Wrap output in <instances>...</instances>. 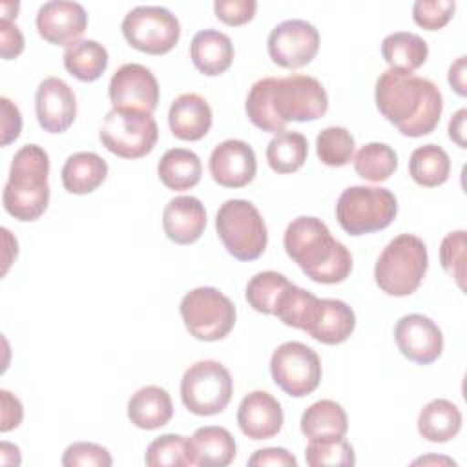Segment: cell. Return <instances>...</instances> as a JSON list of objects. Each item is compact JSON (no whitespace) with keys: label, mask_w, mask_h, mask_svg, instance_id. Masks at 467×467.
Masks as SVG:
<instances>
[{"label":"cell","mask_w":467,"mask_h":467,"mask_svg":"<svg viewBox=\"0 0 467 467\" xmlns=\"http://www.w3.org/2000/svg\"><path fill=\"white\" fill-rule=\"evenodd\" d=\"M244 109L255 128L279 133L290 120L306 122L323 117L328 109V95L310 75L265 77L252 84Z\"/></svg>","instance_id":"obj_1"},{"label":"cell","mask_w":467,"mask_h":467,"mask_svg":"<svg viewBox=\"0 0 467 467\" xmlns=\"http://www.w3.org/2000/svg\"><path fill=\"white\" fill-rule=\"evenodd\" d=\"M378 111L407 137H423L434 131L443 111L438 86L410 71L387 69L376 80Z\"/></svg>","instance_id":"obj_2"},{"label":"cell","mask_w":467,"mask_h":467,"mask_svg":"<svg viewBox=\"0 0 467 467\" xmlns=\"http://www.w3.org/2000/svg\"><path fill=\"white\" fill-rule=\"evenodd\" d=\"M283 244L286 255L316 283L336 285L352 272L348 248L334 239L328 226L317 217H296L285 230Z\"/></svg>","instance_id":"obj_3"},{"label":"cell","mask_w":467,"mask_h":467,"mask_svg":"<svg viewBox=\"0 0 467 467\" xmlns=\"http://www.w3.org/2000/svg\"><path fill=\"white\" fill-rule=\"evenodd\" d=\"M49 155L38 144L22 146L11 161L4 186V210L22 221H36L49 204Z\"/></svg>","instance_id":"obj_4"},{"label":"cell","mask_w":467,"mask_h":467,"mask_svg":"<svg viewBox=\"0 0 467 467\" xmlns=\"http://www.w3.org/2000/svg\"><path fill=\"white\" fill-rule=\"evenodd\" d=\"M429 268L425 243L412 234H400L379 254L374 266L376 285L389 296H410Z\"/></svg>","instance_id":"obj_5"},{"label":"cell","mask_w":467,"mask_h":467,"mask_svg":"<svg viewBox=\"0 0 467 467\" xmlns=\"http://www.w3.org/2000/svg\"><path fill=\"white\" fill-rule=\"evenodd\" d=\"M215 230L226 252L239 261L261 257L268 244L265 219L246 199L224 201L215 215Z\"/></svg>","instance_id":"obj_6"},{"label":"cell","mask_w":467,"mask_h":467,"mask_svg":"<svg viewBox=\"0 0 467 467\" xmlns=\"http://www.w3.org/2000/svg\"><path fill=\"white\" fill-rule=\"evenodd\" d=\"M398 213L394 193L381 186H350L336 202V219L348 235H365L387 228Z\"/></svg>","instance_id":"obj_7"},{"label":"cell","mask_w":467,"mask_h":467,"mask_svg":"<svg viewBox=\"0 0 467 467\" xmlns=\"http://www.w3.org/2000/svg\"><path fill=\"white\" fill-rule=\"evenodd\" d=\"M182 323L199 341H219L235 325V305L213 286H197L184 294L179 305Z\"/></svg>","instance_id":"obj_8"},{"label":"cell","mask_w":467,"mask_h":467,"mask_svg":"<svg viewBox=\"0 0 467 467\" xmlns=\"http://www.w3.org/2000/svg\"><path fill=\"white\" fill-rule=\"evenodd\" d=\"M99 139L102 146L122 159L148 155L159 139V128L151 113L113 108L106 113Z\"/></svg>","instance_id":"obj_9"},{"label":"cell","mask_w":467,"mask_h":467,"mask_svg":"<svg viewBox=\"0 0 467 467\" xmlns=\"http://www.w3.org/2000/svg\"><path fill=\"white\" fill-rule=\"evenodd\" d=\"M234 394V379L228 368L215 359H202L186 368L181 379L182 405L197 416L223 412Z\"/></svg>","instance_id":"obj_10"},{"label":"cell","mask_w":467,"mask_h":467,"mask_svg":"<svg viewBox=\"0 0 467 467\" xmlns=\"http://www.w3.org/2000/svg\"><path fill=\"white\" fill-rule=\"evenodd\" d=\"M128 44L148 55H162L175 47L181 36L177 16L161 5H137L130 9L120 24Z\"/></svg>","instance_id":"obj_11"},{"label":"cell","mask_w":467,"mask_h":467,"mask_svg":"<svg viewBox=\"0 0 467 467\" xmlns=\"http://www.w3.org/2000/svg\"><path fill=\"white\" fill-rule=\"evenodd\" d=\"M321 372L317 352L301 341H286L272 352V379L292 398H303L314 392L321 381Z\"/></svg>","instance_id":"obj_12"},{"label":"cell","mask_w":467,"mask_h":467,"mask_svg":"<svg viewBox=\"0 0 467 467\" xmlns=\"http://www.w3.org/2000/svg\"><path fill=\"white\" fill-rule=\"evenodd\" d=\"M270 58L288 69H297L312 62L319 49V31L314 24L290 18L277 24L266 40Z\"/></svg>","instance_id":"obj_13"},{"label":"cell","mask_w":467,"mask_h":467,"mask_svg":"<svg viewBox=\"0 0 467 467\" xmlns=\"http://www.w3.org/2000/svg\"><path fill=\"white\" fill-rule=\"evenodd\" d=\"M113 108L139 109L153 113L159 104V82L155 75L142 64H122L111 77L108 86Z\"/></svg>","instance_id":"obj_14"},{"label":"cell","mask_w":467,"mask_h":467,"mask_svg":"<svg viewBox=\"0 0 467 467\" xmlns=\"http://www.w3.org/2000/svg\"><path fill=\"white\" fill-rule=\"evenodd\" d=\"M394 339L400 352L418 363H434L443 350V334L440 327L423 314H407L394 327Z\"/></svg>","instance_id":"obj_15"},{"label":"cell","mask_w":467,"mask_h":467,"mask_svg":"<svg viewBox=\"0 0 467 467\" xmlns=\"http://www.w3.org/2000/svg\"><path fill=\"white\" fill-rule=\"evenodd\" d=\"M212 179L224 188H243L254 181L257 159L254 148L239 139L219 142L208 161Z\"/></svg>","instance_id":"obj_16"},{"label":"cell","mask_w":467,"mask_h":467,"mask_svg":"<svg viewBox=\"0 0 467 467\" xmlns=\"http://www.w3.org/2000/svg\"><path fill=\"white\" fill-rule=\"evenodd\" d=\"M35 113L46 131H66L77 117V97L69 84L58 77L44 78L35 93Z\"/></svg>","instance_id":"obj_17"},{"label":"cell","mask_w":467,"mask_h":467,"mask_svg":"<svg viewBox=\"0 0 467 467\" xmlns=\"http://www.w3.org/2000/svg\"><path fill=\"white\" fill-rule=\"evenodd\" d=\"M88 27V13L78 2L51 0L36 13L38 35L55 46H69Z\"/></svg>","instance_id":"obj_18"},{"label":"cell","mask_w":467,"mask_h":467,"mask_svg":"<svg viewBox=\"0 0 467 467\" xmlns=\"http://www.w3.org/2000/svg\"><path fill=\"white\" fill-rule=\"evenodd\" d=\"M281 403L266 390L248 392L237 409V425L250 440L274 438L283 427Z\"/></svg>","instance_id":"obj_19"},{"label":"cell","mask_w":467,"mask_h":467,"mask_svg":"<svg viewBox=\"0 0 467 467\" xmlns=\"http://www.w3.org/2000/svg\"><path fill=\"white\" fill-rule=\"evenodd\" d=\"M162 228L175 244L195 243L206 228L204 204L193 195H177L168 201L162 212Z\"/></svg>","instance_id":"obj_20"},{"label":"cell","mask_w":467,"mask_h":467,"mask_svg":"<svg viewBox=\"0 0 467 467\" xmlns=\"http://www.w3.org/2000/svg\"><path fill=\"white\" fill-rule=\"evenodd\" d=\"M356 328L354 310L341 299H319L305 332L319 343L339 345Z\"/></svg>","instance_id":"obj_21"},{"label":"cell","mask_w":467,"mask_h":467,"mask_svg":"<svg viewBox=\"0 0 467 467\" xmlns=\"http://www.w3.org/2000/svg\"><path fill=\"white\" fill-rule=\"evenodd\" d=\"M212 122V108L199 93L179 95L168 111L170 130L181 140H201L210 131Z\"/></svg>","instance_id":"obj_22"},{"label":"cell","mask_w":467,"mask_h":467,"mask_svg":"<svg viewBox=\"0 0 467 467\" xmlns=\"http://www.w3.org/2000/svg\"><path fill=\"white\" fill-rule=\"evenodd\" d=\"M234 44L228 35L217 29L197 31L190 44V57L193 66L208 77L224 73L234 62Z\"/></svg>","instance_id":"obj_23"},{"label":"cell","mask_w":467,"mask_h":467,"mask_svg":"<svg viewBox=\"0 0 467 467\" xmlns=\"http://www.w3.org/2000/svg\"><path fill=\"white\" fill-rule=\"evenodd\" d=\"M173 416V403L166 389L146 385L131 394L128 401L130 421L144 431H155L166 425Z\"/></svg>","instance_id":"obj_24"},{"label":"cell","mask_w":467,"mask_h":467,"mask_svg":"<svg viewBox=\"0 0 467 467\" xmlns=\"http://www.w3.org/2000/svg\"><path fill=\"white\" fill-rule=\"evenodd\" d=\"M60 175L66 192L86 195L106 181L108 162L93 151H77L66 159Z\"/></svg>","instance_id":"obj_25"},{"label":"cell","mask_w":467,"mask_h":467,"mask_svg":"<svg viewBox=\"0 0 467 467\" xmlns=\"http://www.w3.org/2000/svg\"><path fill=\"white\" fill-rule=\"evenodd\" d=\"M462 429L460 409L445 400L436 398L429 401L418 416V432L423 440L432 443H445L452 440Z\"/></svg>","instance_id":"obj_26"},{"label":"cell","mask_w":467,"mask_h":467,"mask_svg":"<svg viewBox=\"0 0 467 467\" xmlns=\"http://www.w3.org/2000/svg\"><path fill=\"white\" fill-rule=\"evenodd\" d=\"M157 173L166 188L184 192L201 181L202 164L195 151L186 148H171L161 157Z\"/></svg>","instance_id":"obj_27"},{"label":"cell","mask_w":467,"mask_h":467,"mask_svg":"<svg viewBox=\"0 0 467 467\" xmlns=\"http://www.w3.org/2000/svg\"><path fill=\"white\" fill-rule=\"evenodd\" d=\"M192 443L195 452V465L226 467L235 458V440L224 427H199L192 436Z\"/></svg>","instance_id":"obj_28"},{"label":"cell","mask_w":467,"mask_h":467,"mask_svg":"<svg viewBox=\"0 0 467 467\" xmlns=\"http://www.w3.org/2000/svg\"><path fill=\"white\" fill-rule=\"evenodd\" d=\"M381 55L390 69L412 73L425 64L429 57V44L416 33L396 31L383 38Z\"/></svg>","instance_id":"obj_29"},{"label":"cell","mask_w":467,"mask_h":467,"mask_svg":"<svg viewBox=\"0 0 467 467\" xmlns=\"http://www.w3.org/2000/svg\"><path fill=\"white\" fill-rule=\"evenodd\" d=\"M64 67L82 82H93L108 67V49L97 40H75L64 49Z\"/></svg>","instance_id":"obj_30"},{"label":"cell","mask_w":467,"mask_h":467,"mask_svg":"<svg viewBox=\"0 0 467 467\" xmlns=\"http://www.w3.org/2000/svg\"><path fill=\"white\" fill-rule=\"evenodd\" d=\"M451 159L438 144L418 146L409 159V175L425 188H436L449 179Z\"/></svg>","instance_id":"obj_31"},{"label":"cell","mask_w":467,"mask_h":467,"mask_svg":"<svg viewBox=\"0 0 467 467\" xmlns=\"http://www.w3.org/2000/svg\"><path fill=\"white\" fill-rule=\"evenodd\" d=\"M348 431V418L345 409L334 400H319L305 409L301 416V432L306 438L345 436Z\"/></svg>","instance_id":"obj_32"},{"label":"cell","mask_w":467,"mask_h":467,"mask_svg":"<svg viewBox=\"0 0 467 467\" xmlns=\"http://www.w3.org/2000/svg\"><path fill=\"white\" fill-rule=\"evenodd\" d=\"M308 157L306 137L299 131L283 130L266 146L268 166L275 173L297 171Z\"/></svg>","instance_id":"obj_33"},{"label":"cell","mask_w":467,"mask_h":467,"mask_svg":"<svg viewBox=\"0 0 467 467\" xmlns=\"http://www.w3.org/2000/svg\"><path fill=\"white\" fill-rule=\"evenodd\" d=\"M150 467H190L195 465L193 443L181 434H162L155 438L144 454Z\"/></svg>","instance_id":"obj_34"},{"label":"cell","mask_w":467,"mask_h":467,"mask_svg":"<svg viewBox=\"0 0 467 467\" xmlns=\"http://www.w3.org/2000/svg\"><path fill=\"white\" fill-rule=\"evenodd\" d=\"M398 168L396 151L383 142H368L361 146L354 157L356 173L370 182L387 181Z\"/></svg>","instance_id":"obj_35"},{"label":"cell","mask_w":467,"mask_h":467,"mask_svg":"<svg viewBox=\"0 0 467 467\" xmlns=\"http://www.w3.org/2000/svg\"><path fill=\"white\" fill-rule=\"evenodd\" d=\"M317 301H319L317 296L290 283L285 288V292L279 296L275 308H274V316H277L286 327L305 330V327L308 325V321L314 314Z\"/></svg>","instance_id":"obj_36"},{"label":"cell","mask_w":467,"mask_h":467,"mask_svg":"<svg viewBox=\"0 0 467 467\" xmlns=\"http://www.w3.org/2000/svg\"><path fill=\"white\" fill-rule=\"evenodd\" d=\"M356 140L352 133L343 126H328L316 137L317 159L330 168H341L354 157Z\"/></svg>","instance_id":"obj_37"},{"label":"cell","mask_w":467,"mask_h":467,"mask_svg":"<svg viewBox=\"0 0 467 467\" xmlns=\"http://www.w3.org/2000/svg\"><path fill=\"white\" fill-rule=\"evenodd\" d=\"M288 285H290V281L279 272H274V270L257 272L248 281L244 297L254 310H257L261 314L274 316L275 303Z\"/></svg>","instance_id":"obj_38"},{"label":"cell","mask_w":467,"mask_h":467,"mask_svg":"<svg viewBox=\"0 0 467 467\" xmlns=\"http://www.w3.org/2000/svg\"><path fill=\"white\" fill-rule=\"evenodd\" d=\"M305 460L310 467H352L356 463V454L343 436H321L310 438L305 449Z\"/></svg>","instance_id":"obj_39"},{"label":"cell","mask_w":467,"mask_h":467,"mask_svg":"<svg viewBox=\"0 0 467 467\" xmlns=\"http://www.w3.org/2000/svg\"><path fill=\"white\" fill-rule=\"evenodd\" d=\"M440 263L443 270L456 281V285L465 288V230H456L447 234L440 244Z\"/></svg>","instance_id":"obj_40"},{"label":"cell","mask_w":467,"mask_h":467,"mask_svg":"<svg viewBox=\"0 0 467 467\" xmlns=\"http://www.w3.org/2000/svg\"><path fill=\"white\" fill-rule=\"evenodd\" d=\"M454 9V0H416L412 5V18L420 27L438 31L449 24Z\"/></svg>","instance_id":"obj_41"},{"label":"cell","mask_w":467,"mask_h":467,"mask_svg":"<svg viewBox=\"0 0 467 467\" xmlns=\"http://www.w3.org/2000/svg\"><path fill=\"white\" fill-rule=\"evenodd\" d=\"M111 463L109 451L91 441H75L62 454L64 467H109Z\"/></svg>","instance_id":"obj_42"},{"label":"cell","mask_w":467,"mask_h":467,"mask_svg":"<svg viewBox=\"0 0 467 467\" xmlns=\"http://www.w3.org/2000/svg\"><path fill=\"white\" fill-rule=\"evenodd\" d=\"M255 0H215L213 11L215 16L228 26H243L250 22L255 15Z\"/></svg>","instance_id":"obj_43"},{"label":"cell","mask_w":467,"mask_h":467,"mask_svg":"<svg viewBox=\"0 0 467 467\" xmlns=\"http://www.w3.org/2000/svg\"><path fill=\"white\" fill-rule=\"evenodd\" d=\"M248 465L250 467H266V465H274V467H297V460H296V456L292 452H288L283 447H266V449L255 451L248 458Z\"/></svg>","instance_id":"obj_44"},{"label":"cell","mask_w":467,"mask_h":467,"mask_svg":"<svg viewBox=\"0 0 467 467\" xmlns=\"http://www.w3.org/2000/svg\"><path fill=\"white\" fill-rule=\"evenodd\" d=\"M0 49L4 60L16 58L24 51V35L13 20H0Z\"/></svg>","instance_id":"obj_45"},{"label":"cell","mask_w":467,"mask_h":467,"mask_svg":"<svg viewBox=\"0 0 467 467\" xmlns=\"http://www.w3.org/2000/svg\"><path fill=\"white\" fill-rule=\"evenodd\" d=\"M2 104V146L11 144L18 139L22 131V115L15 102H11L7 97L0 99Z\"/></svg>","instance_id":"obj_46"},{"label":"cell","mask_w":467,"mask_h":467,"mask_svg":"<svg viewBox=\"0 0 467 467\" xmlns=\"http://www.w3.org/2000/svg\"><path fill=\"white\" fill-rule=\"evenodd\" d=\"M0 400H2V423L0 431L9 432L16 429L22 423L24 418V407L16 396H13L9 390L2 389L0 390Z\"/></svg>","instance_id":"obj_47"},{"label":"cell","mask_w":467,"mask_h":467,"mask_svg":"<svg viewBox=\"0 0 467 467\" xmlns=\"http://www.w3.org/2000/svg\"><path fill=\"white\" fill-rule=\"evenodd\" d=\"M465 60L467 57L462 55L458 57L451 67H449V84L451 88L460 95V97H465L467 95V84H465Z\"/></svg>","instance_id":"obj_48"},{"label":"cell","mask_w":467,"mask_h":467,"mask_svg":"<svg viewBox=\"0 0 467 467\" xmlns=\"http://www.w3.org/2000/svg\"><path fill=\"white\" fill-rule=\"evenodd\" d=\"M465 119H467V109L462 108L449 120V137L460 148H467V144H465Z\"/></svg>","instance_id":"obj_49"},{"label":"cell","mask_w":467,"mask_h":467,"mask_svg":"<svg viewBox=\"0 0 467 467\" xmlns=\"http://www.w3.org/2000/svg\"><path fill=\"white\" fill-rule=\"evenodd\" d=\"M414 463H416V465H418V463H423V465H427V463L456 465V462H454V460H451V458H443V456H425V458H418V460H414Z\"/></svg>","instance_id":"obj_50"}]
</instances>
